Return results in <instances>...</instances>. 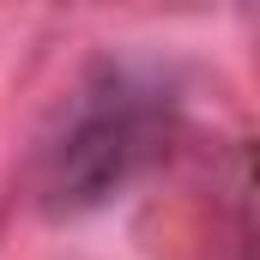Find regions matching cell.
Masks as SVG:
<instances>
[{"mask_svg":"<svg viewBox=\"0 0 260 260\" xmlns=\"http://www.w3.org/2000/svg\"><path fill=\"white\" fill-rule=\"evenodd\" d=\"M145 151H151V121L133 109L127 97L121 103H97L61 139L49 194L61 200V206H91V200H103L109 188H121L133 170H139Z\"/></svg>","mask_w":260,"mask_h":260,"instance_id":"obj_1","label":"cell"}]
</instances>
